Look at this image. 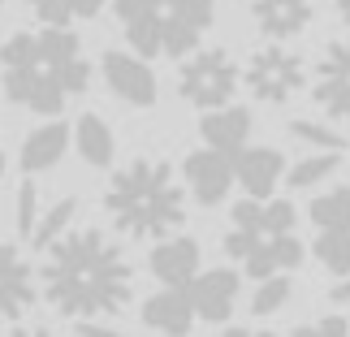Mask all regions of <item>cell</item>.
I'll use <instances>...</instances> for the list:
<instances>
[{
	"mask_svg": "<svg viewBox=\"0 0 350 337\" xmlns=\"http://www.w3.org/2000/svg\"><path fill=\"white\" fill-rule=\"evenodd\" d=\"M39 277H44V299L52 303V312L70 316L74 325L121 316L134 294V268L126 251L100 229L65 234L48 251Z\"/></svg>",
	"mask_w": 350,
	"mask_h": 337,
	"instance_id": "obj_1",
	"label": "cell"
},
{
	"mask_svg": "<svg viewBox=\"0 0 350 337\" xmlns=\"http://www.w3.org/2000/svg\"><path fill=\"white\" fill-rule=\"evenodd\" d=\"M5 96L31 113H61L91 83V65L70 26L18 31L0 48Z\"/></svg>",
	"mask_w": 350,
	"mask_h": 337,
	"instance_id": "obj_2",
	"label": "cell"
},
{
	"mask_svg": "<svg viewBox=\"0 0 350 337\" xmlns=\"http://www.w3.org/2000/svg\"><path fill=\"white\" fill-rule=\"evenodd\" d=\"M104 212L113 217L121 234L165 242L186 221V195L169 160L139 156L121 165L113 182L104 186Z\"/></svg>",
	"mask_w": 350,
	"mask_h": 337,
	"instance_id": "obj_3",
	"label": "cell"
},
{
	"mask_svg": "<svg viewBox=\"0 0 350 337\" xmlns=\"http://www.w3.org/2000/svg\"><path fill=\"white\" fill-rule=\"evenodd\" d=\"M294 225H299V217L286 199H242L230 212L225 251L255 281L290 277L303 264V242Z\"/></svg>",
	"mask_w": 350,
	"mask_h": 337,
	"instance_id": "obj_4",
	"label": "cell"
},
{
	"mask_svg": "<svg viewBox=\"0 0 350 337\" xmlns=\"http://www.w3.org/2000/svg\"><path fill=\"white\" fill-rule=\"evenodd\" d=\"M121 31L143 57H186L212 31V0H113Z\"/></svg>",
	"mask_w": 350,
	"mask_h": 337,
	"instance_id": "obj_5",
	"label": "cell"
},
{
	"mask_svg": "<svg viewBox=\"0 0 350 337\" xmlns=\"http://www.w3.org/2000/svg\"><path fill=\"white\" fill-rule=\"evenodd\" d=\"M238 65L225 48H199L191 52V57L182 61L178 70V96L186 104H195V109H230L234 91H238Z\"/></svg>",
	"mask_w": 350,
	"mask_h": 337,
	"instance_id": "obj_6",
	"label": "cell"
},
{
	"mask_svg": "<svg viewBox=\"0 0 350 337\" xmlns=\"http://www.w3.org/2000/svg\"><path fill=\"white\" fill-rule=\"evenodd\" d=\"M303 57L299 52H290L286 44H264L260 52H251L247 70H242V83L251 87L255 100L264 104H286L303 91Z\"/></svg>",
	"mask_w": 350,
	"mask_h": 337,
	"instance_id": "obj_7",
	"label": "cell"
},
{
	"mask_svg": "<svg viewBox=\"0 0 350 337\" xmlns=\"http://www.w3.org/2000/svg\"><path fill=\"white\" fill-rule=\"evenodd\" d=\"M312 100L329 117L350 121V35L333 39V44L320 52L316 74H312Z\"/></svg>",
	"mask_w": 350,
	"mask_h": 337,
	"instance_id": "obj_8",
	"label": "cell"
},
{
	"mask_svg": "<svg viewBox=\"0 0 350 337\" xmlns=\"http://www.w3.org/2000/svg\"><path fill=\"white\" fill-rule=\"evenodd\" d=\"M182 178H186V191H191L204 208H217L230 186L238 182V169H234V156L217 152V147H204V152H191L182 160Z\"/></svg>",
	"mask_w": 350,
	"mask_h": 337,
	"instance_id": "obj_9",
	"label": "cell"
},
{
	"mask_svg": "<svg viewBox=\"0 0 350 337\" xmlns=\"http://www.w3.org/2000/svg\"><path fill=\"white\" fill-rule=\"evenodd\" d=\"M35 273L26 264V255L13 247L9 238H0V325H13L35 307Z\"/></svg>",
	"mask_w": 350,
	"mask_h": 337,
	"instance_id": "obj_10",
	"label": "cell"
},
{
	"mask_svg": "<svg viewBox=\"0 0 350 337\" xmlns=\"http://www.w3.org/2000/svg\"><path fill=\"white\" fill-rule=\"evenodd\" d=\"M100 70H104V83H109V91L117 100L134 104V109H152L156 104V74H152V65L143 57H130V52L109 48L104 61H100Z\"/></svg>",
	"mask_w": 350,
	"mask_h": 337,
	"instance_id": "obj_11",
	"label": "cell"
},
{
	"mask_svg": "<svg viewBox=\"0 0 350 337\" xmlns=\"http://www.w3.org/2000/svg\"><path fill=\"white\" fill-rule=\"evenodd\" d=\"M147 268L165 290H191L199 277V242L186 234L156 242V251L147 255Z\"/></svg>",
	"mask_w": 350,
	"mask_h": 337,
	"instance_id": "obj_12",
	"label": "cell"
},
{
	"mask_svg": "<svg viewBox=\"0 0 350 337\" xmlns=\"http://www.w3.org/2000/svg\"><path fill=\"white\" fill-rule=\"evenodd\" d=\"M238 273L234 268H208V273L195 277L191 286V303H195V316L208 320V325H225L238 307Z\"/></svg>",
	"mask_w": 350,
	"mask_h": 337,
	"instance_id": "obj_13",
	"label": "cell"
},
{
	"mask_svg": "<svg viewBox=\"0 0 350 337\" xmlns=\"http://www.w3.org/2000/svg\"><path fill=\"white\" fill-rule=\"evenodd\" d=\"M251 18L268 39H294L303 35L316 18V0H255Z\"/></svg>",
	"mask_w": 350,
	"mask_h": 337,
	"instance_id": "obj_14",
	"label": "cell"
},
{
	"mask_svg": "<svg viewBox=\"0 0 350 337\" xmlns=\"http://www.w3.org/2000/svg\"><path fill=\"white\" fill-rule=\"evenodd\" d=\"M195 303L191 290H156L152 299L143 303V325L165 333V337H191L195 329Z\"/></svg>",
	"mask_w": 350,
	"mask_h": 337,
	"instance_id": "obj_15",
	"label": "cell"
},
{
	"mask_svg": "<svg viewBox=\"0 0 350 337\" xmlns=\"http://www.w3.org/2000/svg\"><path fill=\"white\" fill-rule=\"evenodd\" d=\"M238 169V186L247 191V199H273V186L286 173V156L277 147H247V152L234 156Z\"/></svg>",
	"mask_w": 350,
	"mask_h": 337,
	"instance_id": "obj_16",
	"label": "cell"
},
{
	"mask_svg": "<svg viewBox=\"0 0 350 337\" xmlns=\"http://www.w3.org/2000/svg\"><path fill=\"white\" fill-rule=\"evenodd\" d=\"M70 126L65 121H44L39 130L26 134V143H22V152H18V165L22 173H48V169H57L61 165V156H65V147H70Z\"/></svg>",
	"mask_w": 350,
	"mask_h": 337,
	"instance_id": "obj_17",
	"label": "cell"
},
{
	"mask_svg": "<svg viewBox=\"0 0 350 337\" xmlns=\"http://www.w3.org/2000/svg\"><path fill=\"white\" fill-rule=\"evenodd\" d=\"M199 134H204L208 147H217L225 156H238V152H247V139H251V113L238 109V104L217 109V113H204Z\"/></svg>",
	"mask_w": 350,
	"mask_h": 337,
	"instance_id": "obj_18",
	"label": "cell"
},
{
	"mask_svg": "<svg viewBox=\"0 0 350 337\" xmlns=\"http://www.w3.org/2000/svg\"><path fill=\"white\" fill-rule=\"evenodd\" d=\"M74 143H78V156H83L91 169H109L113 165L117 139H113V130L104 126V117H96V113H83V117H78Z\"/></svg>",
	"mask_w": 350,
	"mask_h": 337,
	"instance_id": "obj_19",
	"label": "cell"
},
{
	"mask_svg": "<svg viewBox=\"0 0 350 337\" xmlns=\"http://www.w3.org/2000/svg\"><path fill=\"white\" fill-rule=\"evenodd\" d=\"M312 251H316V260L325 273H333L338 281L350 277V225L342 229H320L316 242H312Z\"/></svg>",
	"mask_w": 350,
	"mask_h": 337,
	"instance_id": "obj_20",
	"label": "cell"
},
{
	"mask_svg": "<svg viewBox=\"0 0 350 337\" xmlns=\"http://www.w3.org/2000/svg\"><path fill=\"white\" fill-rule=\"evenodd\" d=\"M74 217H78V199H57V204H52L44 217H39L31 247H35V251H52L65 234H74V229H70V225H74Z\"/></svg>",
	"mask_w": 350,
	"mask_h": 337,
	"instance_id": "obj_21",
	"label": "cell"
},
{
	"mask_svg": "<svg viewBox=\"0 0 350 337\" xmlns=\"http://www.w3.org/2000/svg\"><path fill=\"white\" fill-rule=\"evenodd\" d=\"M307 217H312L316 234H320V229H342V225H350V186L320 191L312 199V208H307Z\"/></svg>",
	"mask_w": 350,
	"mask_h": 337,
	"instance_id": "obj_22",
	"label": "cell"
},
{
	"mask_svg": "<svg viewBox=\"0 0 350 337\" xmlns=\"http://www.w3.org/2000/svg\"><path fill=\"white\" fill-rule=\"evenodd\" d=\"M44 26H70V22H83V18H96L104 9V0H26Z\"/></svg>",
	"mask_w": 350,
	"mask_h": 337,
	"instance_id": "obj_23",
	"label": "cell"
},
{
	"mask_svg": "<svg viewBox=\"0 0 350 337\" xmlns=\"http://www.w3.org/2000/svg\"><path fill=\"white\" fill-rule=\"evenodd\" d=\"M342 165V152H316V156H307L299 160V165L290 169V186L294 191H307V186H320L325 178H333Z\"/></svg>",
	"mask_w": 350,
	"mask_h": 337,
	"instance_id": "obj_24",
	"label": "cell"
},
{
	"mask_svg": "<svg viewBox=\"0 0 350 337\" xmlns=\"http://www.w3.org/2000/svg\"><path fill=\"white\" fill-rule=\"evenodd\" d=\"M290 294H294L290 277L260 281V286H255V294H251V312H255V316H273V312H281V307L290 303Z\"/></svg>",
	"mask_w": 350,
	"mask_h": 337,
	"instance_id": "obj_25",
	"label": "cell"
},
{
	"mask_svg": "<svg viewBox=\"0 0 350 337\" xmlns=\"http://www.w3.org/2000/svg\"><path fill=\"white\" fill-rule=\"evenodd\" d=\"M290 134L303 139V143H312V147H325V152H342V147H346V139L333 126H320V121H307V117H294Z\"/></svg>",
	"mask_w": 350,
	"mask_h": 337,
	"instance_id": "obj_26",
	"label": "cell"
},
{
	"mask_svg": "<svg viewBox=\"0 0 350 337\" xmlns=\"http://www.w3.org/2000/svg\"><path fill=\"white\" fill-rule=\"evenodd\" d=\"M39 217H44V212H39V191H35V182H22L18 186V234L22 238H35V225H39Z\"/></svg>",
	"mask_w": 350,
	"mask_h": 337,
	"instance_id": "obj_27",
	"label": "cell"
},
{
	"mask_svg": "<svg viewBox=\"0 0 350 337\" xmlns=\"http://www.w3.org/2000/svg\"><path fill=\"white\" fill-rule=\"evenodd\" d=\"M290 337H350V320L346 316H325V320H312V325H299Z\"/></svg>",
	"mask_w": 350,
	"mask_h": 337,
	"instance_id": "obj_28",
	"label": "cell"
},
{
	"mask_svg": "<svg viewBox=\"0 0 350 337\" xmlns=\"http://www.w3.org/2000/svg\"><path fill=\"white\" fill-rule=\"evenodd\" d=\"M74 333H78V337H126L121 329L104 325V320H83V325H74Z\"/></svg>",
	"mask_w": 350,
	"mask_h": 337,
	"instance_id": "obj_29",
	"label": "cell"
},
{
	"mask_svg": "<svg viewBox=\"0 0 350 337\" xmlns=\"http://www.w3.org/2000/svg\"><path fill=\"white\" fill-rule=\"evenodd\" d=\"M225 337H281L273 329H225Z\"/></svg>",
	"mask_w": 350,
	"mask_h": 337,
	"instance_id": "obj_30",
	"label": "cell"
},
{
	"mask_svg": "<svg viewBox=\"0 0 350 337\" xmlns=\"http://www.w3.org/2000/svg\"><path fill=\"white\" fill-rule=\"evenodd\" d=\"M329 299H333V303H350V277H346V281H338V286L329 290Z\"/></svg>",
	"mask_w": 350,
	"mask_h": 337,
	"instance_id": "obj_31",
	"label": "cell"
},
{
	"mask_svg": "<svg viewBox=\"0 0 350 337\" xmlns=\"http://www.w3.org/2000/svg\"><path fill=\"white\" fill-rule=\"evenodd\" d=\"M5 337H52L48 329H9Z\"/></svg>",
	"mask_w": 350,
	"mask_h": 337,
	"instance_id": "obj_32",
	"label": "cell"
},
{
	"mask_svg": "<svg viewBox=\"0 0 350 337\" xmlns=\"http://www.w3.org/2000/svg\"><path fill=\"white\" fill-rule=\"evenodd\" d=\"M338 18H342V22L350 26V0H338Z\"/></svg>",
	"mask_w": 350,
	"mask_h": 337,
	"instance_id": "obj_33",
	"label": "cell"
},
{
	"mask_svg": "<svg viewBox=\"0 0 350 337\" xmlns=\"http://www.w3.org/2000/svg\"><path fill=\"white\" fill-rule=\"evenodd\" d=\"M0 173H5V152H0Z\"/></svg>",
	"mask_w": 350,
	"mask_h": 337,
	"instance_id": "obj_34",
	"label": "cell"
},
{
	"mask_svg": "<svg viewBox=\"0 0 350 337\" xmlns=\"http://www.w3.org/2000/svg\"><path fill=\"white\" fill-rule=\"evenodd\" d=\"M0 5H5V0H0Z\"/></svg>",
	"mask_w": 350,
	"mask_h": 337,
	"instance_id": "obj_35",
	"label": "cell"
}]
</instances>
